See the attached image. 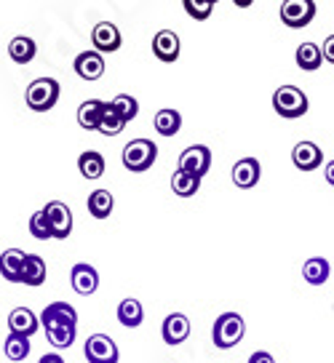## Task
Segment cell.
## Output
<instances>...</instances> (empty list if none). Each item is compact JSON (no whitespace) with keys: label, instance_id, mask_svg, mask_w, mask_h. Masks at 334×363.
I'll return each instance as SVG.
<instances>
[{"label":"cell","instance_id":"21","mask_svg":"<svg viewBox=\"0 0 334 363\" xmlns=\"http://www.w3.org/2000/svg\"><path fill=\"white\" fill-rule=\"evenodd\" d=\"M86 206H89V214H91L94 219H107V216L113 214V208H116V198H113L110 190H94V193L89 195Z\"/></svg>","mask_w":334,"mask_h":363},{"label":"cell","instance_id":"12","mask_svg":"<svg viewBox=\"0 0 334 363\" xmlns=\"http://www.w3.org/2000/svg\"><path fill=\"white\" fill-rule=\"evenodd\" d=\"M161 334H163V342H166L169 347L182 345V342L190 337V318L182 315V313L166 315V320H163V326H161Z\"/></svg>","mask_w":334,"mask_h":363},{"label":"cell","instance_id":"36","mask_svg":"<svg viewBox=\"0 0 334 363\" xmlns=\"http://www.w3.org/2000/svg\"><path fill=\"white\" fill-rule=\"evenodd\" d=\"M38 363H65V358H62L59 352H46Z\"/></svg>","mask_w":334,"mask_h":363},{"label":"cell","instance_id":"16","mask_svg":"<svg viewBox=\"0 0 334 363\" xmlns=\"http://www.w3.org/2000/svg\"><path fill=\"white\" fill-rule=\"evenodd\" d=\"M72 67L83 80H99L104 75V57L96 54V51H83V54L75 57Z\"/></svg>","mask_w":334,"mask_h":363},{"label":"cell","instance_id":"6","mask_svg":"<svg viewBox=\"0 0 334 363\" xmlns=\"http://www.w3.org/2000/svg\"><path fill=\"white\" fill-rule=\"evenodd\" d=\"M38 326H43V329H59V326L62 329H75L78 326V313L67 302H51L38 318Z\"/></svg>","mask_w":334,"mask_h":363},{"label":"cell","instance_id":"33","mask_svg":"<svg viewBox=\"0 0 334 363\" xmlns=\"http://www.w3.org/2000/svg\"><path fill=\"white\" fill-rule=\"evenodd\" d=\"M182 6H184V11L190 13L193 19H198V22L208 19V16H211V11H214V0H204V3H196V0H184Z\"/></svg>","mask_w":334,"mask_h":363},{"label":"cell","instance_id":"17","mask_svg":"<svg viewBox=\"0 0 334 363\" xmlns=\"http://www.w3.org/2000/svg\"><path fill=\"white\" fill-rule=\"evenodd\" d=\"M9 329L11 334H19V337H33L35 331H38V315H35L30 307H16L11 310V315H9Z\"/></svg>","mask_w":334,"mask_h":363},{"label":"cell","instance_id":"28","mask_svg":"<svg viewBox=\"0 0 334 363\" xmlns=\"http://www.w3.org/2000/svg\"><path fill=\"white\" fill-rule=\"evenodd\" d=\"M172 190L174 195H179V198H193V195L201 190V179L196 177H190V174H184V171H174L172 174Z\"/></svg>","mask_w":334,"mask_h":363},{"label":"cell","instance_id":"34","mask_svg":"<svg viewBox=\"0 0 334 363\" xmlns=\"http://www.w3.org/2000/svg\"><path fill=\"white\" fill-rule=\"evenodd\" d=\"M30 235H33L35 240L51 238V230H48V222H46V216H43V211H35V214L30 216Z\"/></svg>","mask_w":334,"mask_h":363},{"label":"cell","instance_id":"13","mask_svg":"<svg viewBox=\"0 0 334 363\" xmlns=\"http://www.w3.org/2000/svg\"><path fill=\"white\" fill-rule=\"evenodd\" d=\"M291 163L300 171H313L323 163V150L316 142H297L291 150Z\"/></svg>","mask_w":334,"mask_h":363},{"label":"cell","instance_id":"37","mask_svg":"<svg viewBox=\"0 0 334 363\" xmlns=\"http://www.w3.org/2000/svg\"><path fill=\"white\" fill-rule=\"evenodd\" d=\"M332 48H334V38H332V35H329V38H326V54H323V57H326V62H334Z\"/></svg>","mask_w":334,"mask_h":363},{"label":"cell","instance_id":"29","mask_svg":"<svg viewBox=\"0 0 334 363\" xmlns=\"http://www.w3.org/2000/svg\"><path fill=\"white\" fill-rule=\"evenodd\" d=\"M107 104L113 107V113H116L123 123L134 121L139 115V102L134 96H128V94H118V96H113V102H107Z\"/></svg>","mask_w":334,"mask_h":363},{"label":"cell","instance_id":"9","mask_svg":"<svg viewBox=\"0 0 334 363\" xmlns=\"http://www.w3.org/2000/svg\"><path fill=\"white\" fill-rule=\"evenodd\" d=\"M211 169V150L206 145H190L187 150H182L179 155V171L196 177V179H204Z\"/></svg>","mask_w":334,"mask_h":363},{"label":"cell","instance_id":"27","mask_svg":"<svg viewBox=\"0 0 334 363\" xmlns=\"http://www.w3.org/2000/svg\"><path fill=\"white\" fill-rule=\"evenodd\" d=\"M297 67L305 69V72H316V69L323 65V57H321V48L316 43H302L297 48Z\"/></svg>","mask_w":334,"mask_h":363},{"label":"cell","instance_id":"30","mask_svg":"<svg viewBox=\"0 0 334 363\" xmlns=\"http://www.w3.org/2000/svg\"><path fill=\"white\" fill-rule=\"evenodd\" d=\"M30 340L27 337H19V334H9L6 337V358L9 361H24L30 355Z\"/></svg>","mask_w":334,"mask_h":363},{"label":"cell","instance_id":"14","mask_svg":"<svg viewBox=\"0 0 334 363\" xmlns=\"http://www.w3.org/2000/svg\"><path fill=\"white\" fill-rule=\"evenodd\" d=\"M179 48H182L179 35L172 33V30H161V33H155V38H152V54L161 59V62H166V65H172V62L179 59Z\"/></svg>","mask_w":334,"mask_h":363},{"label":"cell","instance_id":"15","mask_svg":"<svg viewBox=\"0 0 334 363\" xmlns=\"http://www.w3.org/2000/svg\"><path fill=\"white\" fill-rule=\"evenodd\" d=\"M262 177V169H260V160L257 158H241L235 166H233V184L238 190H252L254 184Z\"/></svg>","mask_w":334,"mask_h":363},{"label":"cell","instance_id":"24","mask_svg":"<svg viewBox=\"0 0 334 363\" xmlns=\"http://www.w3.org/2000/svg\"><path fill=\"white\" fill-rule=\"evenodd\" d=\"M102 110H104L102 99H86V102L78 107V125L86 128V131H96L99 118H102Z\"/></svg>","mask_w":334,"mask_h":363},{"label":"cell","instance_id":"18","mask_svg":"<svg viewBox=\"0 0 334 363\" xmlns=\"http://www.w3.org/2000/svg\"><path fill=\"white\" fill-rule=\"evenodd\" d=\"M19 284L24 286H43L46 284V262L38 254H27L19 272Z\"/></svg>","mask_w":334,"mask_h":363},{"label":"cell","instance_id":"35","mask_svg":"<svg viewBox=\"0 0 334 363\" xmlns=\"http://www.w3.org/2000/svg\"><path fill=\"white\" fill-rule=\"evenodd\" d=\"M249 363H276V358H273L267 350H257V352H252Z\"/></svg>","mask_w":334,"mask_h":363},{"label":"cell","instance_id":"8","mask_svg":"<svg viewBox=\"0 0 334 363\" xmlns=\"http://www.w3.org/2000/svg\"><path fill=\"white\" fill-rule=\"evenodd\" d=\"M278 13H281V22L286 24L289 30H302L316 16V3L313 0H286V3H281Z\"/></svg>","mask_w":334,"mask_h":363},{"label":"cell","instance_id":"3","mask_svg":"<svg viewBox=\"0 0 334 363\" xmlns=\"http://www.w3.org/2000/svg\"><path fill=\"white\" fill-rule=\"evenodd\" d=\"M59 80L54 78H38L27 86V107L35 113H48L54 110V104L59 102Z\"/></svg>","mask_w":334,"mask_h":363},{"label":"cell","instance_id":"26","mask_svg":"<svg viewBox=\"0 0 334 363\" xmlns=\"http://www.w3.org/2000/svg\"><path fill=\"white\" fill-rule=\"evenodd\" d=\"M152 123H155V131L161 136H174L179 134V128H182V115L172 110V107H166V110H158Z\"/></svg>","mask_w":334,"mask_h":363},{"label":"cell","instance_id":"31","mask_svg":"<svg viewBox=\"0 0 334 363\" xmlns=\"http://www.w3.org/2000/svg\"><path fill=\"white\" fill-rule=\"evenodd\" d=\"M123 121L118 118L116 113H113V107L104 102V110H102V118H99V125H96V131L104 136H118L121 131H123Z\"/></svg>","mask_w":334,"mask_h":363},{"label":"cell","instance_id":"10","mask_svg":"<svg viewBox=\"0 0 334 363\" xmlns=\"http://www.w3.org/2000/svg\"><path fill=\"white\" fill-rule=\"evenodd\" d=\"M91 43L96 54H116L121 43H123V38H121V33H118V27L113 22H99L91 33Z\"/></svg>","mask_w":334,"mask_h":363},{"label":"cell","instance_id":"5","mask_svg":"<svg viewBox=\"0 0 334 363\" xmlns=\"http://www.w3.org/2000/svg\"><path fill=\"white\" fill-rule=\"evenodd\" d=\"M83 355L89 363H118L121 352H118L116 340H110L107 334H91L86 345H83Z\"/></svg>","mask_w":334,"mask_h":363},{"label":"cell","instance_id":"25","mask_svg":"<svg viewBox=\"0 0 334 363\" xmlns=\"http://www.w3.org/2000/svg\"><path fill=\"white\" fill-rule=\"evenodd\" d=\"M35 54H38V45H35L33 38L19 35V38H13L11 43H9V57H11L16 65H30L35 59Z\"/></svg>","mask_w":334,"mask_h":363},{"label":"cell","instance_id":"32","mask_svg":"<svg viewBox=\"0 0 334 363\" xmlns=\"http://www.w3.org/2000/svg\"><path fill=\"white\" fill-rule=\"evenodd\" d=\"M75 334H78L75 329H62V326H59V329H46L48 342H51L57 350H67V347H72Z\"/></svg>","mask_w":334,"mask_h":363},{"label":"cell","instance_id":"22","mask_svg":"<svg viewBox=\"0 0 334 363\" xmlns=\"http://www.w3.org/2000/svg\"><path fill=\"white\" fill-rule=\"evenodd\" d=\"M104 155L102 152H96V150H86L81 152V158H78V171H81L83 179H99L104 174Z\"/></svg>","mask_w":334,"mask_h":363},{"label":"cell","instance_id":"7","mask_svg":"<svg viewBox=\"0 0 334 363\" xmlns=\"http://www.w3.org/2000/svg\"><path fill=\"white\" fill-rule=\"evenodd\" d=\"M40 211H43V216H46L48 230H51V238L67 240L69 233H72V211L67 208V203L51 201V203H46V208H40Z\"/></svg>","mask_w":334,"mask_h":363},{"label":"cell","instance_id":"2","mask_svg":"<svg viewBox=\"0 0 334 363\" xmlns=\"http://www.w3.org/2000/svg\"><path fill=\"white\" fill-rule=\"evenodd\" d=\"M308 96H305V91L297 89V86H281L276 89L273 94V110H276L281 118H286V121H294V118H302V115L308 113Z\"/></svg>","mask_w":334,"mask_h":363},{"label":"cell","instance_id":"23","mask_svg":"<svg viewBox=\"0 0 334 363\" xmlns=\"http://www.w3.org/2000/svg\"><path fill=\"white\" fill-rule=\"evenodd\" d=\"M329 275H332V264L323 259V257H313L302 267V278L311 286H323L329 281Z\"/></svg>","mask_w":334,"mask_h":363},{"label":"cell","instance_id":"1","mask_svg":"<svg viewBox=\"0 0 334 363\" xmlns=\"http://www.w3.org/2000/svg\"><path fill=\"white\" fill-rule=\"evenodd\" d=\"M243 334H246V323H243V318L238 313H222V315L214 320V331H211V340L217 345L219 350H230L235 347L238 342L243 340Z\"/></svg>","mask_w":334,"mask_h":363},{"label":"cell","instance_id":"4","mask_svg":"<svg viewBox=\"0 0 334 363\" xmlns=\"http://www.w3.org/2000/svg\"><path fill=\"white\" fill-rule=\"evenodd\" d=\"M158 158V145L152 139H131L123 147V166L134 174L147 171Z\"/></svg>","mask_w":334,"mask_h":363},{"label":"cell","instance_id":"20","mask_svg":"<svg viewBox=\"0 0 334 363\" xmlns=\"http://www.w3.org/2000/svg\"><path fill=\"white\" fill-rule=\"evenodd\" d=\"M118 320H121V326H126V329L142 326V320H145V307H142V302L134 299V296H126V299L118 305Z\"/></svg>","mask_w":334,"mask_h":363},{"label":"cell","instance_id":"11","mask_svg":"<svg viewBox=\"0 0 334 363\" xmlns=\"http://www.w3.org/2000/svg\"><path fill=\"white\" fill-rule=\"evenodd\" d=\"M69 284L81 296H91L96 289H99V272L96 267L86 264V262H78L72 270H69Z\"/></svg>","mask_w":334,"mask_h":363},{"label":"cell","instance_id":"19","mask_svg":"<svg viewBox=\"0 0 334 363\" xmlns=\"http://www.w3.org/2000/svg\"><path fill=\"white\" fill-rule=\"evenodd\" d=\"M24 254L22 249H6L0 254V275L9 281V284H19V272H22L24 264Z\"/></svg>","mask_w":334,"mask_h":363}]
</instances>
